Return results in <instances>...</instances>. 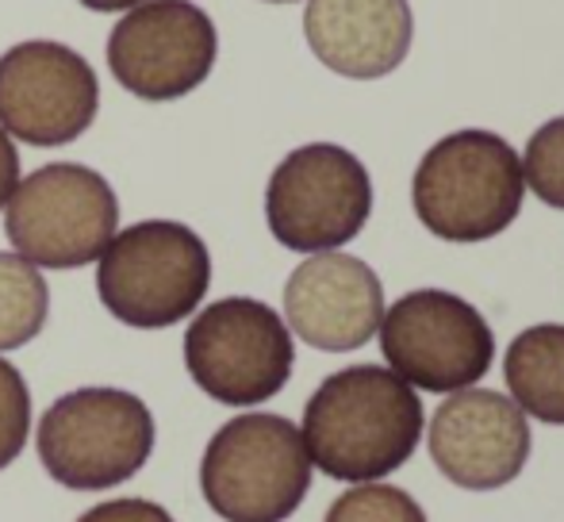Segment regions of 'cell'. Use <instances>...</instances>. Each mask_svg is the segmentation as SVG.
I'll return each mask as SVG.
<instances>
[{"instance_id": "cell-15", "label": "cell", "mask_w": 564, "mask_h": 522, "mask_svg": "<svg viewBox=\"0 0 564 522\" xmlns=\"http://www.w3.org/2000/svg\"><path fill=\"white\" fill-rule=\"evenodd\" d=\"M503 377L519 411L564 426V323L527 327L503 358Z\"/></svg>"}, {"instance_id": "cell-14", "label": "cell", "mask_w": 564, "mask_h": 522, "mask_svg": "<svg viewBox=\"0 0 564 522\" xmlns=\"http://www.w3.org/2000/svg\"><path fill=\"white\" fill-rule=\"evenodd\" d=\"M408 0H312L304 35L327 69L354 81L388 77L411 51Z\"/></svg>"}, {"instance_id": "cell-1", "label": "cell", "mask_w": 564, "mask_h": 522, "mask_svg": "<svg viewBox=\"0 0 564 522\" xmlns=\"http://www.w3.org/2000/svg\"><path fill=\"white\" fill-rule=\"evenodd\" d=\"M423 403L408 381L380 366L330 373L304 407V449L341 485H372L403 469L423 438Z\"/></svg>"}, {"instance_id": "cell-20", "label": "cell", "mask_w": 564, "mask_h": 522, "mask_svg": "<svg viewBox=\"0 0 564 522\" xmlns=\"http://www.w3.org/2000/svg\"><path fill=\"white\" fill-rule=\"evenodd\" d=\"M77 522H173V515L150 500H108L85 511Z\"/></svg>"}, {"instance_id": "cell-3", "label": "cell", "mask_w": 564, "mask_h": 522, "mask_svg": "<svg viewBox=\"0 0 564 522\" xmlns=\"http://www.w3.org/2000/svg\"><path fill=\"white\" fill-rule=\"evenodd\" d=\"M208 508L227 522H284L312 488V457L296 423L250 411L212 434L200 461Z\"/></svg>"}, {"instance_id": "cell-12", "label": "cell", "mask_w": 564, "mask_h": 522, "mask_svg": "<svg viewBox=\"0 0 564 522\" xmlns=\"http://www.w3.org/2000/svg\"><path fill=\"white\" fill-rule=\"evenodd\" d=\"M426 442L442 477L468 492H496L530 461L527 415L514 400L488 389H460L442 400Z\"/></svg>"}, {"instance_id": "cell-7", "label": "cell", "mask_w": 564, "mask_h": 522, "mask_svg": "<svg viewBox=\"0 0 564 522\" xmlns=\"http://www.w3.org/2000/svg\"><path fill=\"white\" fill-rule=\"evenodd\" d=\"M185 366L196 389L227 407L273 400L296 366L292 330L269 304L227 296L208 304L185 335Z\"/></svg>"}, {"instance_id": "cell-18", "label": "cell", "mask_w": 564, "mask_h": 522, "mask_svg": "<svg viewBox=\"0 0 564 522\" xmlns=\"http://www.w3.org/2000/svg\"><path fill=\"white\" fill-rule=\"evenodd\" d=\"M522 181L550 208L564 211V116L542 123L522 154Z\"/></svg>"}, {"instance_id": "cell-11", "label": "cell", "mask_w": 564, "mask_h": 522, "mask_svg": "<svg viewBox=\"0 0 564 522\" xmlns=\"http://www.w3.org/2000/svg\"><path fill=\"white\" fill-rule=\"evenodd\" d=\"M100 85L66 43L31 39L0 54V128L31 146H66L93 128Z\"/></svg>"}, {"instance_id": "cell-6", "label": "cell", "mask_w": 564, "mask_h": 522, "mask_svg": "<svg viewBox=\"0 0 564 522\" xmlns=\"http://www.w3.org/2000/svg\"><path fill=\"white\" fill-rule=\"evenodd\" d=\"M119 227V200L89 165L54 162L15 185L4 235L35 269H82L105 254Z\"/></svg>"}, {"instance_id": "cell-17", "label": "cell", "mask_w": 564, "mask_h": 522, "mask_svg": "<svg viewBox=\"0 0 564 522\" xmlns=\"http://www.w3.org/2000/svg\"><path fill=\"white\" fill-rule=\"evenodd\" d=\"M323 522H426V511L395 485H357L330 503Z\"/></svg>"}, {"instance_id": "cell-2", "label": "cell", "mask_w": 564, "mask_h": 522, "mask_svg": "<svg viewBox=\"0 0 564 522\" xmlns=\"http://www.w3.org/2000/svg\"><path fill=\"white\" fill-rule=\"evenodd\" d=\"M527 181L514 146L496 131H453L419 162L411 204L419 224L446 242H484L519 219Z\"/></svg>"}, {"instance_id": "cell-22", "label": "cell", "mask_w": 564, "mask_h": 522, "mask_svg": "<svg viewBox=\"0 0 564 522\" xmlns=\"http://www.w3.org/2000/svg\"><path fill=\"white\" fill-rule=\"evenodd\" d=\"M77 4L93 8V12H131V8L147 4V0H77Z\"/></svg>"}, {"instance_id": "cell-10", "label": "cell", "mask_w": 564, "mask_h": 522, "mask_svg": "<svg viewBox=\"0 0 564 522\" xmlns=\"http://www.w3.org/2000/svg\"><path fill=\"white\" fill-rule=\"evenodd\" d=\"M216 58V23L193 0H147L108 35L112 77L139 100L188 97L208 81Z\"/></svg>"}, {"instance_id": "cell-19", "label": "cell", "mask_w": 564, "mask_h": 522, "mask_svg": "<svg viewBox=\"0 0 564 522\" xmlns=\"http://www.w3.org/2000/svg\"><path fill=\"white\" fill-rule=\"evenodd\" d=\"M31 434V392L23 373L0 358V469L15 461Z\"/></svg>"}, {"instance_id": "cell-9", "label": "cell", "mask_w": 564, "mask_h": 522, "mask_svg": "<svg viewBox=\"0 0 564 522\" xmlns=\"http://www.w3.org/2000/svg\"><path fill=\"white\" fill-rule=\"evenodd\" d=\"M380 350L400 381L419 392H460L496 358V335L468 300L442 289L400 296L380 319Z\"/></svg>"}, {"instance_id": "cell-13", "label": "cell", "mask_w": 564, "mask_h": 522, "mask_svg": "<svg viewBox=\"0 0 564 522\" xmlns=\"http://www.w3.org/2000/svg\"><path fill=\"white\" fill-rule=\"evenodd\" d=\"M284 315L307 346L346 354L380 330L384 289L361 258L323 250L292 269L284 284Z\"/></svg>"}, {"instance_id": "cell-23", "label": "cell", "mask_w": 564, "mask_h": 522, "mask_svg": "<svg viewBox=\"0 0 564 522\" xmlns=\"http://www.w3.org/2000/svg\"><path fill=\"white\" fill-rule=\"evenodd\" d=\"M269 4H292V0H269Z\"/></svg>"}, {"instance_id": "cell-4", "label": "cell", "mask_w": 564, "mask_h": 522, "mask_svg": "<svg viewBox=\"0 0 564 522\" xmlns=\"http://www.w3.org/2000/svg\"><path fill=\"white\" fill-rule=\"evenodd\" d=\"M208 247L177 219H142L119 231L97 265L105 307L134 330H162L188 319L208 296Z\"/></svg>"}, {"instance_id": "cell-5", "label": "cell", "mask_w": 564, "mask_h": 522, "mask_svg": "<svg viewBox=\"0 0 564 522\" xmlns=\"http://www.w3.org/2000/svg\"><path fill=\"white\" fill-rule=\"evenodd\" d=\"M154 454V415L123 389H77L39 418V461L74 492L127 485Z\"/></svg>"}, {"instance_id": "cell-16", "label": "cell", "mask_w": 564, "mask_h": 522, "mask_svg": "<svg viewBox=\"0 0 564 522\" xmlns=\"http://www.w3.org/2000/svg\"><path fill=\"white\" fill-rule=\"evenodd\" d=\"M51 289L43 273L20 254L0 250V350H20L43 330Z\"/></svg>"}, {"instance_id": "cell-8", "label": "cell", "mask_w": 564, "mask_h": 522, "mask_svg": "<svg viewBox=\"0 0 564 522\" xmlns=\"http://www.w3.org/2000/svg\"><path fill=\"white\" fill-rule=\"evenodd\" d=\"M372 211L369 170L335 142L296 146L273 170L265 219L281 247L300 254L338 250L365 231Z\"/></svg>"}, {"instance_id": "cell-21", "label": "cell", "mask_w": 564, "mask_h": 522, "mask_svg": "<svg viewBox=\"0 0 564 522\" xmlns=\"http://www.w3.org/2000/svg\"><path fill=\"white\" fill-rule=\"evenodd\" d=\"M15 185H20V154L12 146V134H4V128H0V208L12 200Z\"/></svg>"}]
</instances>
